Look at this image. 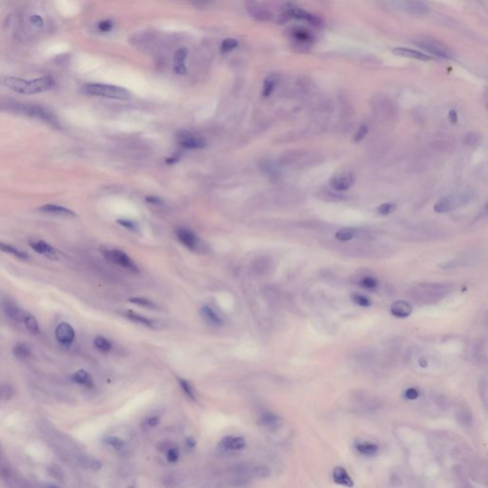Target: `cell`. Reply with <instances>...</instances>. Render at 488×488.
I'll use <instances>...</instances> for the list:
<instances>
[{"instance_id": "obj_20", "label": "cell", "mask_w": 488, "mask_h": 488, "mask_svg": "<svg viewBox=\"0 0 488 488\" xmlns=\"http://www.w3.org/2000/svg\"><path fill=\"white\" fill-rule=\"evenodd\" d=\"M401 6L412 15H425L428 12V6L422 0H399Z\"/></svg>"}, {"instance_id": "obj_6", "label": "cell", "mask_w": 488, "mask_h": 488, "mask_svg": "<svg viewBox=\"0 0 488 488\" xmlns=\"http://www.w3.org/2000/svg\"><path fill=\"white\" fill-rule=\"evenodd\" d=\"M81 92L85 95H89L93 97H100V98H111V99H118V100H127L130 98V93L121 87L102 84V83H88L85 84Z\"/></svg>"}, {"instance_id": "obj_35", "label": "cell", "mask_w": 488, "mask_h": 488, "mask_svg": "<svg viewBox=\"0 0 488 488\" xmlns=\"http://www.w3.org/2000/svg\"><path fill=\"white\" fill-rule=\"evenodd\" d=\"M481 141H482L481 135L479 134V133H477V132L467 133L465 134L464 138H463L464 144H466L468 147L473 148V149L479 147V145L481 144Z\"/></svg>"}, {"instance_id": "obj_49", "label": "cell", "mask_w": 488, "mask_h": 488, "mask_svg": "<svg viewBox=\"0 0 488 488\" xmlns=\"http://www.w3.org/2000/svg\"><path fill=\"white\" fill-rule=\"evenodd\" d=\"M250 9H252V11L250 12L251 15L255 18H260L261 20H265L269 18V14L263 8H260V7H257V6H253V7H250Z\"/></svg>"}, {"instance_id": "obj_46", "label": "cell", "mask_w": 488, "mask_h": 488, "mask_svg": "<svg viewBox=\"0 0 488 488\" xmlns=\"http://www.w3.org/2000/svg\"><path fill=\"white\" fill-rule=\"evenodd\" d=\"M458 419L464 426H469L472 422V416H471L470 411L467 409L462 407L458 411Z\"/></svg>"}, {"instance_id": "obj_37", "label": "cell", "mask_w": 488, "mask_h": 488, "mask_svg": "<svg viewBox=\"0 0 488 488\" xmlns=\"http://www.w3.org/2000/svg\"><path fill=\"white\" fill-rule=\"evenodd\" d=\"M0 251H2L4 253H7V254H10V255H13V256L18 257V258H21V259H26V258H28V255H27L25 252H22L19 249L17 248V247H14V246H12L10 244H5V243L0 242Z\"/></svg>"}, {"instance_id": "obj_56", "label": "cell", "mask_w": 488, "mask_h": 488, "mask_svg": "<svg viewBox=\"0 0 488 488\" xmlns=\"http://www.w3.org/2000/svg\"><path fill=\"white\" fill-rule=\"evenodd\" d=\"M405 398L408 399H416L420 396V392L416 388H408L404 393Z\"/></svg>"}, {"instance_id": "obj_51", "label": "cell", "mask_w": 488, "mask_h": 488, "mask_svg": "<svg viewBox=\"0 0 488 488\" xmlns=\"http://www.w3.org/2000/svg\"><path fill=\"white\" fill-rule=\"evenodd\" d=\"M166 459L171 463L178 462V459H179V450H178V447L169 448L167 455H166Z\"/></svg>"}, {"instance_id": "obj_17", "label": "cell", "mask_w": 488, "mask_h": 488, "mask_svg": "<svg viewBox=\"0 0 488 488\" xmlns=\"http://www.w3.org/2000/svg\"><path fill=\"white\" fill-rule=\"evenodd\" d=\"M355 403L356 405L359 406V409L363 410L364 412H373L381 406V402L378 399L373 396H368L365 393L363 395L358 393Z\"/></svg>"}, {"instance_id": "obj_30", "label": "cell", "mask_w": 488, "mask_h": 488, "mask_svg": "<svg viewBox=\"0 0 488 488\" xmlns=\"http://www.w3.org/2000/svg\"><path fill=\"white\" fill-rule=\"evenodd\" d=\"M4 312L11 320L18 321V322H22L25 310H22L21 308L18 307V305H16L13 302H8L4 304Z\"/></svg>"}, {"instance_id": "obj_10", "label": "cell", "mask_w": 488, "mask_h": 488, "mask_svg": "<svg viewBox=\"0 0 488 488\" xmlns=\"http://www.w3.org/2000/svg\"><path fill=\"white\" fill-rule=\"evenodd\" d=\"M177 137H178V143L184 148L202 149L206 146V142L203 138L187 131H179L177 133Z\"/></svg>"}, {"instance_id": "obj_50", "label": "cell", "mask_w": 488, "mask_h": 488, "mask_svg": "<svg viewBox=\"0 0 488 488\" xmlns=\"http://www.w3.org/2000/svg\"><path fill=\"white\" fill-rule=\"evenodd\" d=\"M368 131H369V129H368V126L367 125H361L360 128H359V130L356 132L355 135H354V142L356 143H359V142L364 141L365 136L368 133Z\"/></svg>"}, {"instance_id": "obj_48", "label": "cell", "mask_w": 488, "mask_h": 488, "mask_svg": "<svg viewBox=\"0 0 488 488\" xmlns=\"http://www.w3.org/2000/svg\"><path fill=\"white\" fill-rule=\"evenodd\" d=\"M396 210V205L391 202H386L383 204L380 205L377 209V212L381 216H388L393 213Z\"/></svg>"}, {"instance_id": "obj_36", "label": "cell", "mask_w": 488, "mask_h": 488, "mask_svg": "<svg viewBox=\"0 0 488 488\" xmlns=\"http://www.w3.org/2000/svg\"><path fill=\"white\" fill-rule=\"evenodd\" d=\"M276 82H277V77L275 75H270L267 77L263 82V89H262V95L264 97H269L273 93L276 85Z\"/></svg>"}, {"instance_id": "obj_39", "label": "cell", "mask_w": 488, "mask_h": 488, "mask_svg": "<svg viewBox=\"0 0 488 488\" xmlns=\"http://www.w3.org/2000/svg\"><path fill=\"white\" fill-rule=\"evenodd\" d=\"M292 36L297 42L302 44H310L313 41V36H311L310 33L304 30H295Z\"/></svg>"}, {"instance_id": "obj_33", "label": "cell", "mask_w": 488, "mask_h": 488, "mask_svg": "<svg viewBox=\"0 0 488 488\" xmlns=\"http://www.w3.org/2000/svg\"><path fill=\"white\" fill-rule=\"evenodd\" d=\"M13 354L19 360H27L32 356V350L24 343H18L13 348Z\"/></svg>"}, {"instance_id": "obj_16", "label": "cell", "mask_w": 488, "mask_h": 488, "mask_svg": "<svg viewBox=\"0 0 488 488\" xmlns=\"http://www.w3.org/2000/svg\"><path fill=\"white\" fill-rule=\"evenodd\" d=\"M29 245L35 252L43 255L45 257L55 259L57 257V250L53 248L52 245L41 240H33L29 242Z\"/></svg>"}, {"instance_id": "obj_44", "label": "cell", "mask_w": 488, "mask_h": 488, "mask_svg": "<svg viewBox=\"0 0 488 488\" xmlns=\"http://www.w3.org/2000/svg\"><path fill=\"white\" fill-rule=\"evenodd\" d=\"M360 284L362 285V287H364L365 289H369V290H372V289H375L377 288L378 286V281L376 277H374L372 275H364L361 281H360Z\"/></svg>"}, {"instance_id": "obj_45", "label": "cell", "mask_w": 488, "mask_h": 488, "mask_svg": "<svg viewBox=\"0 0 488 488\" xmlns=\"http://www.w3.org/2000/svg\"><path fill=\"white\" fill-rule=\"evenodd\" d=\"M15 395L14 388L9 384L0 385V400H8Z\"/></svg>"}, {"instance_id": "obj_1", "label": "cell", "mask_w": 488, "mask_h": 488, "mask_svg": "<svg viewBox=\"0 0 488 488\" xmlns=\"http://www.w3.org/2000/svg\"><path fill=\"white\" fill-rule=\"evenodd\" d=\"M451 291L450 284L424 283L413 285L408 290V297L417 304L431 305L444 300Z\"/></svg>"}, {"instance_id": "obj_57", "label": "cell", "mask_w": 488, "mask_h": 488, "mask_svg": "<svg viewBox=\"0 0 488 488\" xmlns=\"http://www.w3.org/2000/svg\"><path fill=\"white\" fill-rule=\"evenodd\" d=\"M160 423V419L157 416H154V417H149L147 420V426H150V427H156V426H159Z\"/></svg>"}, {"instance_id": "obj_38", "label": "cell", "mask_w": 488, "mask_h": 488, "mask_svg": "<svg viewBox=\"0 0 488 488\" xmlns=\"http://www.w3.org/2000/svg\"><path fill=\"white\" fill-rule=\"evenodd\" d=\"M103 444H106L109 447L114 448L116 450H120L124 447V441L118 437L115 436H106L102 440Z\"/></svg>"}, {"instance_id": "obj_55", "label": "cell", "mask_w": 488, "mask_h": 488, "mask_svg": "<svg viewBox=\"0 0 488 488\" xmlns=\"http://www.w3.org/2000/svg\"><path fill=\"white\" fill-rule=\"evenodd\" d=\"M98 29L101 31V32H109L113 29V23L110 21V20H104V21H101L99 22L98 24Z\"/></svg>"}, {"instance_id": "obj_18", "label": "cell", "mask_w": 488, "mask_h": 488, "mask_svg": "<svg viewBox=\"0 0 488 488\" xmlns=\"http://www.w3.org/2000/svg\"><path fill=\"white\" fill-rule=\"evenodd\" d=\"M245 439L240 436H226L220 443V446L222 449L230 451H240L245 447Z\"/></svg>"}, {"instance_id": "obj_27", "label": "cell", "mask_w": 488, "mask_h": 488, "mask_svg": "<svg viewBox=\"0 0 488 488\" xmlns=\"http://www.w3.org/2000/svg\"><path fill=\"white\" fill-rule=\"evenodd\" d=\"M71 380L75 383H78L87 388H92L94 386V380L89 373L83 369L78 370L71 376Z\"/></svg>"}, {"instance_id": "obj_58", "label": "cell", "mask_w": 488, "mask_h": 488, "mask_svg": "<svg viewBox=\"0 0 488 488\" xmlns=\"http://www.w3.org/2000/svg\"><path fill=\"white\" fill-rule=\"evenodd\" d=\"M448 117H449V121L452 123V124H456L458 122V114L455 110H451L448 114Z\"/></svg>"}, {"instance_id": "obj_4", "label": "cell", "mask_w": 488, "mask_h": 488, "mask_svg": "<svg viewBox=\"0 0 488 488\" xmlns=\"http://www.w3.org/2000/svg\"><path fill=\"white\" fill-rule=\"evenodd\" d=\"M373 114L376 118L384 124H390L398 119V107L389 97L379 94L371 100Z\"/></svg>"}, {"instance_id": "obj_53", "label": "cell", "mask_w": 488, "mask_h": 488, "mask_svg": "<svg viewBox=\"0 0 488 488\" xmlns=\"http://www.w3.org/2000/svg\"><path fill=\"white\" fill-rule=\"evenodd\" d=\"M187 52L186 49L184 48H181L178 50L176 53H175V56H174V60L176 64H184V61L186 59L187 57Z\"/></svg>"}, {"instance_id": "obj_11", "label": "cell", "mask_w": 488, "mask_h": 488, "mask_svg": "<svg viewBox=\"0 0 488 488\" xmlns=\"http://www.w3.org/2000/svg\"><path fill=\"white\" fill-rule=\"evenodd\" d=\"M479 256H480L479 254H476L475 252L466 253L463 256L457 257V258L452 259L450 261L444 262L443 264H441L440 267L444 270H452V269H456V268H459V267L473 265L474 262L479 261V257H480Z\"/></svg>"}, {"instance_id": "obj_9", "label": "cell", "mask_w": 488, "mask_h": 488, "mask_svg": "<svg viewBox=\"0 0 488 488\" xmlns=\"http://www.w3.org/2000/svg\"><path fill=\"white\" fill-rule=\"evenodd\" d=\"M466 201H468L467 195H447L441 198L434 205V211L438 214L449 213L454 211L456 208L465 204Z\"/></svg>"}, {"instance_id": "obj_8", "label": "cell", "mask_w": 488, "mask_h": 488, "mask_svg": "<svg viewBox=\"0 0 488 488\" xmlns=\"http://www.w3.org/2000/svg\"><path fill=\"white\" fill-rule=\"evenodd\" d=\"M101 252L107 260L132 272H138V268L135 265V263L124 252L116 249H104Z\"/></svg>"}, {"instance_id": "obj_19", "label": "cell", "mask_w": 488, "mask_h": 488, "mask_svg": "<svg viewBox=\"0 0 488 488\" xmlns=\"http://www.w3.org/2000/svg\"><path fill=\"white\" fill-rule=\"evenodd\" d=\"M393 53H395L396 55H399V56L407 57V58H411V59H416V60H420V61L433 60V57L431 55L423 53V52H420L417 50H414V49H409V48H403V47L395 48L393 50Z\"/></svg>"}, {"instance_id": "obj_15", "label": "cell", "mask_w": 488, "mask_h": 488, "mask_svg": "<svg viewBox=\"0 0 488 488\" xmlns=\"http://www.w3.org/2000/svg\"><path fill=\"white\" fill-rule=\"evenodd\" d=\"M355 176L353 173H344L338 174L334 178H331L330 184L337 191H346L350 187L353 186L355 182Z\"/></svg>"}, {"instance_id": "obj_7", "label": "cell", "mask_w": 488, "mask_h": 488, "mask_svg": "<svg viewBox=\"0 0 488 488\" xmlns=\"http://www.w3.org/2000/svg\"><path fill=\"white\" fill-rule=\"evenodd\" d=\"M415 44L429 55H433L436 57L448 59V60L449 59L451 60L454 58V53L446 45L436 38L419 37L415 41Z\"/></svg>"}, {"instance_id": "obj_60", "label": "cell", "mask_w": 488, "mask_h": 488, "mask_svg": "<svg viewBox=\"0 0 488 488\" xmlns=\"http://www.w3.org/2000/svg\"><path fill=\"white\" fill-rule=\"evenodd\" d=\"M195 444H196V442H195V439L190 437L188 438L186 440V447L188 449H194L195 448Z\"/></svg>"}, {"instance_id": "obj_52", "label": "cell", "mask_w": 488, "mask_h": 488, "mask_svg": "<svg viewBox=\"0 0 488 488\" xmlns=\"http://www.w3.org/2000/svg\"><path fill=\"white\" fill-rule=\"evenodd\" d=\"M353 302H355L356 304L363 306V307H368V306L371 305V301L368 298L362 296V295H358V294L353 296Z\"/></svg>"}, {"instance_id": "obj_32", "label": "cell", "mask_w": 488, "mask_h": 488, "mask_svg": "<svg viewBox=\"0 0 488 488\" xmlns=\"http://www.w3.org/2000/svg\"><path fill=\"white\" fill-rule=\"evenodd\" d=\"M358 234H359L358 230L355 228L345 227V228H341V229L337 230L336 232L335 238L339 242H348V241L353 240Z\"/></svg>"}, {"instance_id": "obj_47", "label": "cell", "mask_w": 488, "mask_h": 488, "mask_svg": "<svg viewBox=\"0 0 488 488\" xmlns=\"http://www.w3.org/2000/svg\"><path fill=\"white\" fill-rule=\"evenodd\" d=\"M237 47H238V41L235 38H227L222 42L221 50L222 53H229Z\"/></svg>"}, {"instance_id": "obj_2", "label": "cell", "mask_w": 488, "mask_h": 488, "mask_svg": "<svg viewBox=\"0 0 488 488\" xmlns=\"http://www.w3.org/2000/svg\"><path fill=\"white\" fill-rule=\"evenodd\" d=\"M0 83L5 87L22 95L44 93L53 89L55 85L54 80L50 76H45L32 80H22L14 77H4L0 79Z\"/></svg>"}, {"instance_id": "obj_42", "label": "cell", "mask_w": 488, "mask_h": 488, "mask_svg": "<svg viewBox=\"0 0 488 488\" xmlns=\"http://www.w3.org/2000/svg\"><path fill=\"white\" fill-rule=\"evenodd\" d=\"M318 196H319V198L321 199V200L330 201V202H336V201H340V200L344 199V197L342 195H340L339 194H336V193H333L331 191H326V190L319 192Z\"/></svg>"}, {"instance_id": "obj_22", "label": "cell", "mask_w": 488, "mask_h": 488, "mask_svg": "<svg viewBox=\"0 0 488 488\" xmlns=\"http://www.w3.org/2000/svg\"><path fill=\"white\" fill-rule=\"evenodd\" d=\"M124 316L125 318H127L128 320H131V321H133L137 324H142L143 326L145 327H149V328H157L159 326V321L156 320H152V319H149V318H146L144 316H142L135 312H133V311H126V312H123L122 314Z\"/></svg>"}, {"instance_id": "obj_29", "label": "cell", "mask_w": 488, "mask_h": 488, "mask_svg": "<svg viewBox=\"0 0 488 488\" xmlns=\"http://www.w3.org/2000/svg\"><path fill=\"white\" fill-rule=\"evenodd\" d=\"M259 425L269 430H274L281 426V419L274 413L266 412L259 417Z\"/></svg>"}, {"instance_id": "obj_23", "label": "cell", "mask_w": 488, "mask_h": 488, "mask_svg": "<svg viewBox=\"0 0 488 488\" xmlns=\"http://www.w3.org/2000/svg\"><path fill=\"white\" fill-rule=\"evenodd\" d=\"M199 312H200L201 317L210 325L215 326V327H221L224 324V320H222V317L217 312H215L211 307H209L207 305H203L200 308Z\"/></svg>"}, {"instance_id": "obj_3", "label": "cell", "mask_w": 488, "mask_h": 488, "mask_svg": "<svg viewBox=\"0 0 488 488\" xmlns=\"http://www.w3.org/2000/svg\"><path fill=\"white\" fill-rule=\"evenodd\" d=\"M337 248L340 249L341 253L344 255L360 258H382L388 257L393 253L389 245L369 242L346 244L342 246H337Z\"/></svg>"}, {"instance_id": "obj_25", "label": "cell", "mask_w": 488, "mask_h": 488, "mask_svg": "<svg viewBox=\"0 0 488 488\" xmlns=\"http://www.w3.org/2000/svg\"><path fill=\"white\" fill-rule=\"evenodd\" d=\"M177 235L179 241L182 242L188 248L195 249L197 246L198 239L193 232L184 228H180L177 232Z\"/></svg>"}, {"instance_id": "obj_14", "label": "cell", "mask_w": 488, "mask_h": 488, "mask_svg": "<svg viewBox=\"0 0 488 488\" xmlns=\"http://www.w3.org/2000/svg\"><path fill=\"white\" fill-rule=\"evenodd\" d=\"M55 337L63 345H71L76 337L75 329L68 322H61L55 329Z\"/></svg>"}, {"instance_id": "obj_5", "label": "cell", "mask_w": 488, "mask_h": 488, "mask_svg": "<svg viewBox=\"0 0 488 488\" xmlns=\"http://www.w3.org/2000/svg\"><path fill=\"white\" fill-rule=\"evenodd\" d=\"M5 110H8L11 112L24 115V116L40 119L44 122H47L49 124L57 125V118L54 116L52 112H50L48 109L40 105L36 104H24V103H8L5 104L4 106L1 107Z\"/></svg>"}, {"instance_id": "obj_59", "label": "cell", "mask_w": 488, "mask_h": 488, "mask_svg": "<svg viewBox=\"0 0 488 488\" xmlns=\"http://www.w3.org/2000/svg\"><path fill=\"white\" fill-rule=\"evenodd\" d=\"M175 71L179 75H184L186 73V67L184 64H176Z\"/></svg>"}, {"instance_id": "obj_34", "label": "cell", "mask_w": 488, "mask_h": 488, "mask_svg": "<svg viewBox=\"0 0 488 488\" xmlns=\"http://www.w3.org/2000/svg\"><path fill=\"white\" fill-rule=\"evenodd\" d=\"M356 449L365 456H374L379 451L378 445L370 443H358L356 444Z\"/></svg>"}, {"instance_id": "obj_28", "label": "cell", "mask_w": 488, "mask_h": 488, "mask_svg": "<svg viewBox=\"0 0 488 488\" xmlns=\"http://www.w3.org/2000/svg\"><path fill=\"white\" fill-rule=\"evenodd\" d=\"M78 461L80 463L81 466H83L86 469L92 471H98L102 468V463L96 459L95 457H92L90 455L82 454L78 457Z\"/></svg>"}, {"instance_id": "obj_41", "label": "cell", "mask_w": 488, "mask_h": 488, "mask_svg": "<svg viewBox=\"0 0 488 488\" xmlns=\"http://www.w3.org/2000/svg\"><path fill=\"white\" fill-rule=\"evenodd\" d=\"M94 345L98 350L101 351V352H104V353L111 351V349H112V342L108 338L102 337V336H98V337H95Z\"/></svg>"}, {"instance_id": "obj_13", "label": "cell", "mask_w": 488, "mask_h": 488, "mask_svg": "<svg viewBox=\"0 0 488 488\" xmlns=\"http://www.w3.org/2000/svg\"><path fill=\"white\" fill-rule=\"evenodd\" d=\"M442 231H438L436 229H430V228H415L410 231L407 232V238L409 240H421V241H426V240H438L443 237Z\"/></svg>"}, {"instance_id": "obj_31", "label": "cell", "mask_w": 488, "mask_h": 488, "mask_svg": "<svg viewBox=\"0 0 488 488\" xmlns=\"http://www.w3.org/2000/svg\"><path fill=\"white\" fill-rule=\"evenodd\" d=\"M22 323H24L27 330L32 333L33 335H38L40 333V327L38 324V321L36 320V317L31 314L30 312L25 311Z\"/></svg>"}, {"instance_id": "obj_24", "label": "cell", "mask_w": 488, "mask_h": 488, "mask_svg": "<svg viewBox=\"0 0 488 488\" xmlns=\"http://www.w3.org/2000/svg\"><path fill=\"white\" fill-rule=\"evenodd\" d=\"M38 211L41 213L49 214L53 216H59V217H76L77 215L75 212H73L70 209L65 208L63 206H58L54 204H46L38 208Z\"/></svg>"}, {"instance_id": "obj_26", "label": "cell", "mask_w": 488, "mask_h": 488, "mask_svg": "<svg viewBox=\"0 0 488 488\" xmlns=\"http://www.w3.org/2000/svg\"><path fill=\"white\" fill-rule=\"evenodd\" d=\"M333 479L335 480V482L339 484V485H343V486H346V487L354 486L353 479H351V477L347 473L346 469L341 467V466H337L334 469V471H333Z\"/></svg>"}, {"instance_id": "obj_43", "label": "cell", "mask_w": 488, "mask_h": 488, "mask_svg": "<svg viewBox=\"0 0 488 488\" xmlns=\"http://www.w3.org/2000/svg\"><path fill=\"white\" fill-rule=\"evenodd\" d=\"M129 302H132V303H134L138 306H142V307H145V308H149V309H157L158 306L156 305V303L148 300V299H145V298H141V297H133V298H130L129 299Z\"/></svg>"}, {"instance_id": "obj_54", "label": "cell", "mask_w": 488, "mask_h": 488, "mask_svg": "<svg viewBox=\"0 0 488 488\" xmlns=\"http://www.w3.org/2000/svg\"><path fill=\"white\" fill-rule=\"evenodd\" d=\"M270 473L271 472L269 470V468H267L266 466H257L253 470L254 476L258 477V478H266L270 475Z\"/></svg>"}, {"instance_id": "obj_21", "label": "cell", "mask_w": 488, "mask_h": 488, "mask_svg": "<svg viewBox=\"0 0 488 488\" xmlns=\"http://www.w3.org/2000/svg\"><path fill=\"white\" fill-rule=\"evenodd\" d=\"M390 312L396 318L405 319L412 314V306L409 302L405 301H397L392 303Z\"/></svg>"}, {"instance_id": "obj_40", "label": "cell", "mask_w": 488, "mask_h": 488, "mask_svg": "<svg viewBox=\"0 0 488 488\" xmlns=\"http://www.w3.org/2000/svg\"><path fill=\"white\" fill-rule=\"evenodd\" d=\"M178 382L179 386H180V388H181V390L183 391V393L186 395V397H188L190 399H192V400H195L196 396H195V389L192 386V384L188 382L187 380L182 379V378H179Z\"/></svg>"}, {"instance_id": "obj_12", "label": "cell", "mask_w": 488, "mask_h": 488, "mask_svg": "<svg viewBox=\"0 0 488 488\" xmlns=\"http://www.w3.org/2000/svg\"><path fill=\"white\" fill-rule=\"evenodd\" d=\"M287 16L290 18H296L302 21H305L312 26L321 27L322 26V20L321 18H318L317 16L310 14L304 10L298 8V7H290L286 12Z\"/></svg>"}]
</instances>
